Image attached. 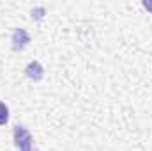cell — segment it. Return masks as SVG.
<instances>
[{
	"mask_svg": "<svg viewBox=\"0 0 152 151\" xmlns=\"http://www.w3.org/2000/svg\"><path fill=\"white\" fill-rule=\"evenodd\" d=\"M27 76H30V78H34V80H39L41 76H42V68H41V64L39 62H30L28 64V68H27Z\"/></svg>",
	"mask_w": 152,
	"mask_h": 151,
	"instance_id": "obj_3",
	"label": "cell"
},
{
	"mask_svg": "<svg viewBox=\"0 0 152 151\" xmlns=\"http://www.w3.org/2000/svg\"><path fill=\"white\" fill-rule=\"evenodd\" d=\"M12 137H14V144L20 151H36L34 150V139L30 135V132L21 126V124H16L14 126V132H12Z\"/></svg>",
	"mask_w": 152,
	"mask_h": 151,
	"instance_id": "obj_1",
	"label": "cell"
},
{
	"mask_svg": "<svg viewBox=\"0 0 152 151\" xmlns=\"http://www.w3.org/2000/svg\"><path fill=\"white\" fill-rule=\"evenodd\" d=\"M28 41H30V36L23 29H16L14 30V34H12V48L14 50H23Z\"/></svg>",
	"mask_w": 152,
	"mask_h": 151,
	"instance_id": "obj_2",
	"label": "cell"
},
{
	"mask_svg": "<svg viewBox=\"0 0 152 151\" xmlns=\"http://www.w3.org/2000/svg\"><path fill=\"white\" fill-rule=\"evenodd\" d=\"M7 119H9V109L0 101V124H5Z\"/></svg>",
	"mask_w": 152,
	"mask_h": 151,
	"instance_id": "obj_4",
	"label": "cell"
}]
</instances>
